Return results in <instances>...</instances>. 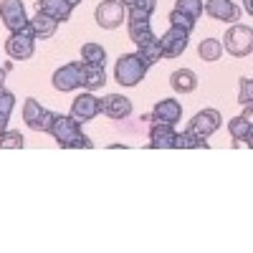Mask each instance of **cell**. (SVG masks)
I'll return each instance as SVG.
<instances>
[{
  "instance_id": "6da1fadb",
  "label": "cell",
  "mask_w": 253,
  "mask_h": 253,
  "mask_svg": "<svg viewBox=\"0 0 253 253\" xmlns=\"http://www.w3.org/2000/svg\"><path fill=\"white\" fill-rule=\"evenodd\" d=\"M147 61L139 53H122L117 58L114 66V79L122 84V86H137V84L147 76Z\"/></svg>"
},
{
  "instance_id": "7a4b0ae2",
  "label": "cell",
  "mask_w": 253,
  "mask_h": 253,
  "mask_svg": "<svg viewBox=\"0 0 253 253\" xmlns=\"http://www.w3.org/2000/svg\"><path fill=\"white\" fill-rule=\"evenodd\" d=\"M223 48L230 56H236V58L248 56L253 51V31H251V26H233V28H228V33L223 38Z\"/></svg>"
},
{
  "instance_id": "3957f363",
  "label": "cell",
  "mask_w": 253,
  "mask_h": 253,
  "mask_svg": "<svg viewBox=\"0 0 253 253\" xmlns=\"http://www.w3.org/2000/svg\"><path fill=\"white\" fill-rule=\"evenodd\" d=\"M36 51V36L31 31V26H26L23 31H15L8 36L5 41V53L13 58V61H26L31 58Z\"/></svg>"
},
{
  "instance_id": "277c9868",
  "label": "cell",
  "mask_w": 253,
  "mask_h": 253,
  "mask_svg": "<svg viewBox=\"0 0 253 253\" xmlns=\"http://www.w3.org/2000/svg\"><path fill=\"white\" fill-rule=\"evenodd\" d=\"M53 119H56V114L41 107L38 99H33V96L26 99V104H23V122L31 126L33 132H51Z\"/></svg>"
},
{
  "instance_id": "5b68a950",
  "label": "cell",
  "mask_w": 253,
  "mask_h": 253,
  "mask_svg": "<svg viewBox=\"0 0 253 253\" xmlns=\"http://www.w3.org/2000/svg\"><path fill=\"white\" fill-rule=\"evenodd\" d=\"M94 18L104 31H114L126 20V8L119 3V0H101V3L96 5Z\"/></svg>"
},
{
  "instance_id": "8992f818",
  "label": "cell",
  "mask_w": 253,
  "mask_h": 253,
  "mask_svg": "<svg viewBox=\"0 0 253 253\" xmlns=\"http://www.w3.org/2000/svg\"><path fill=\"white\" fill-rule=\"evenodd\" d=\"M81 86H84V63L81 61H71L53 74V89L56 91H76Z\"/></svg>"
},
{
  "instance_id": "52a82bcc",
  "label": "cell",
  "mask_w": 253,
  "mask_h": 253,
  "mask_svg": "<svg viewBox=\"0 0 253 253\" xmlns=\"http://www.w3.org/2000/svg\"><path fill=\"white\" fill-rule=\"evenodd\" d=\"M0 20L3 26L15 33V31H23L28 26V15H26V5L23 0H0Z\"/></svg>"
},
{
  "instance_id": "ba28073f",
  "label": "cell",
  "mask_w": 253,
  "mask_h": 253,
  "mask_svg": "<svg viewBox=\"0 0 253 253\" xmlns=\"http://www.w3.org/2000/svg\"><path fill=\"white\" fill-rule=\"evenodd\" d=\"M48 134H53V139L58 142L61 150H69V144H71L76 137H81V124H79L71 114H69V117H66V114H56Z\"/></svg>"
},
{
  "instance_id": "9c48e42d",
  "label": "cell",
  "mask_w": 253,
  "mask_h": 253,
  "mask_svg": "<svg viewBox=\"0 0 253 253\" xmlns=\"http://www.w3.org/2000/svg\"><path fill=\"white\" fill-rule=\"evenodd\" d=\"M220 124H223V117H220L218 109H203L190 119L187 129L193 134H198V137H203V139H208L210 134H215L220 129Z\"/></svg>"
},
{
  "instance_id": "30bf717a",
  "label": "cell",
  "mask_w": 253,
  "mask_h": 253,
  "mask_svg": "<svg viewBox=\"0 0 253 253\" xmlns=\"http://www.w3.org/2000/svg\"><path fill=\"white\" fill-rule=\"evenodd\" d=\"M187 36H190V33H185L182 28L170 26V28L162 33V38H160L162 56H165V58H177V56H182L185 48H187Z\"/></svg>"
},
{
  "instance_id": "8fae6325",
  "label": "cell",
  "mask_w": 253,
  "mask_h": 253,
  "mask_svg": "<svg viewBox=\"0 0 253 253\" xmlns=\"http://www.w3.org/2000/svg\"><path fill=\"white\" fill-rule=\"evenodd\" d=\"M99 112H101V107H99V99H96L91 91H86V94L76 96V99H74V104H71V117H74L79 124H84V122H91V119H94Z\"/></svg>"
},
{
  "instance_id": "7c38bea8",
  "label": "cell",
  "mask_w": 253,
  "mask_h": 253,
  "mask_svg": "<svg viewBox=\"0 0 253 253\" xmlns=\"http://www.w3.org/2000/svg\"><path fill=\"white\" fill-rule=\"evenodd\" d=\"M203 10L213 20H223V23H233V20L241 18V8L233 0H208L203 5Z\"/></svg>"
},
{
  "instance_id": "4fadbf2b",
  "label": "cell",
  "mask_w": 253,
  "mask_h": 253,
  "mask_svg": "<svg viewBox=\"0 0 253 253\" xmlns=\"http://www.w3.org/2000/svg\"><path fill=\"white\" fill-rule=\"evenodd\" d=\"M180 119H182L180 101H175V99H162V101L155 104V109H152V124H170V126H175Z\"/></svg>"
},
{
  "instance_id": "5bb4252c",
  "label": "cell",
  "mask_w": 253,
  "mask_h": 253,
  "mask_svg": "<svg viewBox=\"0 0 253 253\" xmlns=\"http://www.w3.org/2000/svg\"><path fill=\"white\" fill-rule=\"evenodd\" d=\"M101 114H107L112 119H126L132 114V101L122 96V94H107L104 99H99Z\"/></svg>"
},
{
  "instance_id": "9a60e30c",
  "label": "cell",
  "mask_w": 253,
  "mask_h": 253,
  "mask_svg": "<svg viewBox=\"0 0 253 253\" xmlns=\"http://www.w3.org/2000/svg\"><path fill=\"white\" fill-rule=\"evenodd\" d=\"M228 132L236 142H246L251 147V139H253V112H251V107H246L243 117H233L228 122Z\"/></svg>"
},
{
  "instance_id": "2e32d148",
  "label": "cell",
  "mask_w": 253,
  "mask_h": 253,
  "mask_svg": "<svg viewBox=\"0 0 253 253\" xmlns=\"http://www.w3.org/2000/svg\"><path fill=\"white\" fill-rule=\"evenodd\" d=\"M175 126L170 124H152L150 126V147L152 150H172L175 147Z\"/></svg>"
},
{
  "instance_id": "e0dca14e",
  "label": "cell",
  "mask_w": 253,
  "mask_h": 253,
  "mask_svg": "<svg viewBox=\"0 0 253 253\" xmlns=\"http://www.w3.org/2000/svg\"><path fill=\"white\" fill-rule=\"evenodd\" d=\"M36 5H38V13L51 15L53 20H58V23L69 20L71 13H74V5L69 3V0H36Z\"/></svg>"
},
{
  "instance_id": "ac0fdd59",
  "label": "cell",
  "mask_w": 253,
  "mask_h": 253,
  "mask_svg": "<svg viewBox=\"0 0 253 253\" xmlns=\"http://www.w3.org/2000/svg\"><path fill=\"white\" fill-rule=\"evenodd\" d=\"M126 8V18L129 20H150V15L157 8V0H119Z\"/></svg>"
},
{
  "instance_id": "d6986e66",
  "label": "cell",
  "mask_w": 253,
  "mask_h": 253,
  "mask_svg": "<svg viewBox=\"0 0 253 253\" xmlns=\"http://www.w3.org/2000/svg\"><path fill=\"white\" fill-rule=\"evenodd\" d=\"M170 86L177 91V94H193L198 89V76L190 71V69H177L172 71L170 76Z\"/></svg>"
},
{
  "instance_id": "ffe728a7",
  "label": "cell",
  "mask_w": 253,
  "mask_h": 253,
  "mask_svg": "<svg viewBox=\"0 0 253 253\" xmlns=\"http://www.w3.org/2000/svg\"><path fill=\"white\" fill-rule=\"evenodd\" d=\"M28 26H31V31H33V36L36 38H51L53 33H56V28H58V20H53L51 15H43V13H36L31 20H28Z\"/></svg>"
},
{
  "instance_id": "44dd1931",
  "label": "cell",
  "mask_w": 253,
  "mask_h": 253,
  "mask_svg": "<svg viewBox=\"0 0 253 253\" xmlns=\"http://www.w3.org/2000/svg\"><path fill=\"white\" fill-rule=\"evenodd\" d=\"M129 38L134 41L137 48H139L144 43H150V41H155L157 36L152 33V23H150V20H129Z\"/></svg>"
},
{
  "instance_id": "7402d4cb",
  "label": "cell",
  "mask_w": 253,
  "mask_h": 253,
  "mask_svg": "<svg viewBox=\"0 0 253 253\" xmlns=\"http://www.w3.org/2000/svg\"><path fill=\"white\" fill-rule=\"evenodd\" d=\"M107 84V74H104V66H91V63H84V89L96 91Z\"/></svg>"
},
{
  "instance_id": "603a6c76",
  "label": "cell",
  "mask_w": 253,
  "mask_h": 253,
  "mask_svg": "<svg viewBox=\"0 0 253 253\" xmlns=\"http://www.w3.org/2000/svg\"><path fill=\"white\" fill-rule=\"evenodd\" d=\"M208 139H203V137H198V134H193L190 129H185V132H180V134H175V150H208Z\"/></svg>"
},
{
  "instance_id": "cb8c5ba5",
  "label": "cell",
  "mask_w": 253,
  "mask_h": 253,
  "mask_svg": "<svg viewBox=\"0 0 253 253\" xmlns=\"http://www.w3.org/2000/svg\"><path fill=\"white\" fill-rule=\"evenodd\" d=\"M81 58H84V63H91V66H104V63H107V51L99 43H84Z\"/></svg>"
},
{
  "instance_id": "d4e9b609",
  "label": "cell",
  "mask_w": 253,
  "mask_h": 253,
  "mask_svg": "<svg viewBox=\"0 0 253 253\" xmlns=\"http://www.w3.org/2000/svg\"><path fill=\"white\" fill-rule=\"evenodd\" d=\"M198 53H200L203 61H218L223 56V43L218 38H205V41H200Z\"/></svg>"
},
{
  "instance_id": "484cf974",
  "label": "cell",
  "mask_w": 253,
  "mask_h": 253,
  "mask_svg": "<svg viewBox=\"0 0 253 253\" xmlns=\"http://www.w3.org/2000/svg\"><path fill=\"white\" fill-rule=\"evenodd\" d=\"M144 61H147V66H152V63H157V61H162V48H160V38H155V41H150V43H144V46H139V51H137Z\"/></svg>"
},
{
  "instance_id": "4316f807",
  "label": "cell",
  "mask_w": 253,
  "mask_h": 253,
  "mask_svg": "<svg viewBox=\"0 0 253 253\" xmlns=\"http://www.w3.org/2000/svg\"><path fill=\"white\" fill-rule=\"evenodd\" d=\"M23 134L15 132V129H5L3 134H0V150H23Z\"/></svg>"
},
{
  "instance_id": "83f0119b",
  "label": "cell",
  "mask_w": 253,
  "mask_h": 253,
  "mask_svg": "<svg viewBox=\"0 0 253 253\" xmlns=\"http://www.w3.org/2000/svg\"><path fill=\"white\" fill-rule=\"evenodd\" d=\"M175 10H180V13L190 15L193 20H198V18L203 15V0H177Z\"/></svg>"
},
{
  "instance_id": "f1b7e54d",
  "label": "cell",
  "mask_w": 253,
  "mask_h": 253,
  "mask_svg": "<svg viewBox=\"0 0 253 253\" xmlns=\"http://www.w3.org/2000/svg\"><path fill=\"white\" fill-rule=\"evenodd\" d=\"M167 20H170V26H175V28H182L185 33H190L195 28V20L190 18V15H185V13H180V10H175L172 8V13L167 15Z\"/></svg>"
},
{
  "instance_id": "f546056e",
  "label": "cell",
  "mask_w": 253,
  "mask_h": 253,
  "mask_svg": "<svg viewBox=\"0 0 253 253\" xmlns=\"http://www.w3.org/2000/svg\"><path fill=\"white\" fill-rule=\"evenodd\" d=\"M251 101H253V81L251 79H241L238 104H241V107H251Z\"/></svg>"
},
{
  "instance_id": "4dcf8cb0",
  "label": "cell",
  "mask_w": 253,
  "mask_h": 253,
  "mask_svg": "<svg viewBox=\"0 0 253 253\" xmlns=\"http://www.w3.org/2000/svg\"><path fill=\"white\" fill-rule=\"evenodd\" d=\"M13 109H15V96H13L8 89H0V114L10 117Z\"/></svg>"
},
{
  "instance_id": "1f68e13d",
  "label": "cell",
  "mask_w": 253,
  "mask_h": 253,
  "mask_svg": "<svg viewBox=\"0 0 253 253\" xmlns=\"http://www.w3.org/2000/svg\"><path fill=\"white\" fill-rule=\"evenodd\" d=\"M8 119H10V117H5V114H0V134H3V132L8 129Z\"/></svg>"
},
{
  "instance_id": "d6a6232c",
  "label": "cell",
  "mask_w": 253,
  "mask_h": 253,
  "mask_svg": "<svg viewBox=\"0 0 253 253\" xmlns=\"http://www.w3.org/2000/svg\"><path fill=\"white\" fill-rule=\"evenodd\" d=\"M243 8H246V13H253V0H243Z\"/></svg>"
},
{
  "instance_id": "836d02e7",
  "label": "cell",
  "mask_w": 253,
  "mask_h": 253,
  "mask_svg": "<svg viewBox=\"0 0 253 253\" xmlns=\"http://www.w3.org/2000/svg\"><path fill=\"white\" fill-rule=\"evenodd\" d=\"M3 81H5V71L0 69V89H3Z\"/></svg>"
},
{
  "instance_id": "e575fe53",
  "label": "cell",
  "mask_w": 253,
  "mask_h": 253,
  "mask_svg": "<svg viewBox=\"0 0 253 253\" xmlns=\"http://www.w3.org/2000/svg\"><path fill=\"white\" fill-rule=\"evenodd\" d=\"M69 3H71V5H74V8H76V5H79V3H81V0H69Z\"/></svg>"
}]
</instances>
